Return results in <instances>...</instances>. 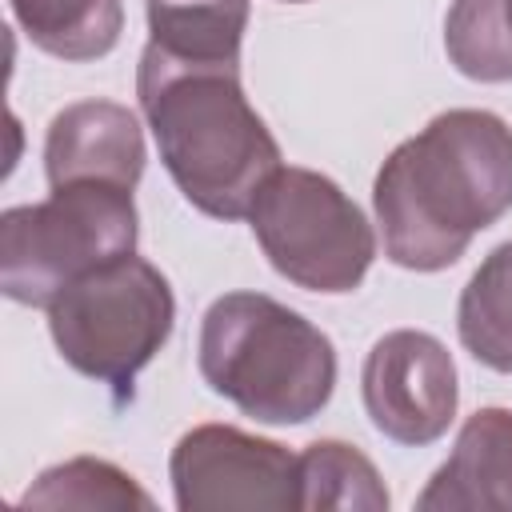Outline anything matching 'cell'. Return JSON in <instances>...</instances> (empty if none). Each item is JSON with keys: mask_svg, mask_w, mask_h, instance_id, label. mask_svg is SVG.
I'll use <instances>...</instances> for the list:
<instances>
[{"mask_svg": "<svg viewBox=\"0 0 512 512\" xmlns=\"http://www.w3.org/2000/svg\"><path fill=\"white\" fill-rule=\"evenodd\" d=\"M300 508L384 512L388 488L360 448L344 440H312L300 452Z\"/></svg>", "mask_w": 512, "mask_h": 512, "instance_id": "obj_14", "label": "cell"}, {"mask_svg": "<svg viewBox=\"0 0 512 512\" xmlns=\"http://www.w3.org/2000/svg\"><path fill=\"white\" fill-rule=\"evenodd\" d=\"M24 36L68 64L100 60L120 44L124 4L120 0H8Z\"/></svg>", "mask_w": 512, "mask_h": 512, "instance_id": "obj_12", "label": "cell"}, {"mask_svg": "<svg viewBox=\"0 0 512 512\" xmlns=\"http://www.w3.org/2000/svg\"><path fill=\"white\" fill-rule=\"evenodd\" d=\"M288 4H304V0H288Z\"/></svg>", "mask_w": 512, "mask_h": 512, "instance_id": "obj_18", "label": "cell"}, {"mask_svg": "<svg viewBox=\"0 0 512 512\" xmlns=\"http://www.w3.org/2000/svg\"><path fill=\"white\" fill-rule=\"evenodd\" d=\"M508 36H512V0H508Z\"/></svg>", "mask_w": 512, "mask_h": 512, "instance_id": "obj_17", "label": "cell"}, {"mask_svg": "<svg viewBox=\"0 0 512 512\" xmlns=\"http://www.w3.org/2000/svg\"><path fill=\"white\" fill-rule=\"evenodd\" d=\"M144 132L124 104L80 100L52 116L44 140V176L48 188L104 180L136 188L144 176Z\"/></svg>", "mask_w": 512, "mask_h": 512, "instance_id": "obj_9", "label": "cell"}, {"mask_svg": "<svg viewBox=\"0 0 512 512\" xmlns=\"http://www.w3.org/2000/svg\"><path fill=\"white\" fill-rule=\"evenodd\" d=\"M200 376L260 424H304L336 388V348L264 292H224L200 320Z\"/></svg>", "mask_w": 512, "mask_h": 512, "instance_id": "obj_3", "label": "cell"}, {"mask_svg": "<svg viewBox=\"0 0 512 512\" xmlns=\"http://www.w3.org/2000/svg\"><path fill=\"white\" fill-rule=\"evenodd\" d=\"M420 512H512V408L464 420L448 460L416 496Z\"/></svg>", "mask_w": 512, "mask_h": 512, "instance_id": "obj_10", "label": "cell"}, {"mask_svg": "<svg viewBox=\"0 0 512 512\" xmlns=\"http://www.w3.org/2000/svg\"><path fill=\"white\" fill-rule=\"evenodd\" d=\"M456 332L476 364L512 372V240L496 244L464 284Z\"/></svg>", "mask_w": 512, "mask_h": 512, "instance_id": "obj_13", "label": "cell"}, {"mask_svg": "<svg viewBox=\"0 0 512 512\" xmlns=\"http://www.w3.org/2000/svg\"><path fill=\"white\" fill-rule=\"evenodd\" d=\"M136 236L132 188L104 180L52 188L48 200L0 216V288L16 304L48 308L72 280L132 256Z\"/></svg>", "mask_w": 512, "mask_h": 512, "instance_id": "obj_4", "label": "cell"}, {"mask_svg": "<svg viewBox=\"0 0 512 512\" xmlns=\"http://www.w3.org/2000/svg\"><path fill=\"white\" fill-rule=\"evenodd\" d=\"M24 508H144L156 500L116 464L96 456H76L40 472V480L20 496Z\"/></svg>", "mask_w": 512, "mask_h": 512, "instance_id": "obj_15", "label": "cell"}, {"mask_svg": "<svg viewBox=\"0 0 512 512\" xmlns=\"http://www.w3.org/2000/svg\"><path fill=\"white\" fill-rule=\"evenodd\" d=\"M180 512L300 508V456L232 424L184 432L168 460Z\"/></svg>", "mask_w": 512, "mask_h": 512, "instance_id": "obj_7", "label": "cell"}, {"mask_svg": "<svg viewBox=\"0 0 512 512\" xmlns=\"http://www.w3.org/2000/svg\"><path fill=\"white\" fill-rule=\"evenodd\" d=\"M360 392L376 432L408 448L436 444L460 404L452 352L420 328H396L372 344Z\"/></svg>", "mask_w": 512, "mask_h": 512, "instance_id": "obj_8", "label": "cell"}, {"mask_svg": "<svg viewBox=\"0 0 512 512\" xmlns=\"http://www.w3.org/2000/svg\"><path fill=\"white\" fill-rule=\"evenodd\" d=\"M172 324V284L136 252L72 280L48 304V332L64 364L108 384L116 400L132 396L140 368L168 344Z\"/></svg>", "mask_w": 512, "mask_h": 512, "instance_id": "obj_5", "label": "cell"}, {"mask_svg": "<svg viewBox=\"0 0 512 512\" xmlns=\"http://www.w3.org/2000/svg\"><path fill=\"white\" fill-rule=\"evenodd\" d=\"M384 256L408 272L456 264L512 208V128L484 108H448L392 148L372 184Z\"/></svg>", "mask_w": 512, "mask_h": 512, "instance_id": "obj_1", "label": "cell"}, {"mask_svg": "<svg viewBox=\"0 0 512 512\" xmlns=\"http://www.w3.org/2000/svg\"><path fill=\"white\" fill-rule=\"evenodd\" d=\"M444 48L460 76L480 84L512 80L508 0H452L444 20Z\"/></svg>", "mask_w": 512, "mask_h": 512, "instance_id": "obj_16", "label": "cell"}, {"mask_svg": "<svg viewBox=\"0 0 512 512\" xmlns=\"http://www.w3.org/2000/svg\"><path fill=\"white\" fill-rule=\"evenodd\" d=\"M136 96L184 200L216 220L248 216L256 192L280 168V144L248 104L240 68L168 64L144 52Z\"/></svg>", "mask_w": 512, "mask_h": 512, "instance_id": "obj_2", "label": "cell"}, {"mask_svg": "<svg viewBox=\"0 0 512 512\" xmlns=\"http://www.w3.org/2000/svg\"><path fill=\"white\" fill-rule=\"evenodd\" d=\"M248 0H148V48L168 64L240 68Z\"/></svg>", "mask_w": 512, "mask_h": 512, "instance_id": "obj_11", "label": "cell"}, {"mask_svg": "<svg viewBox=\"0 0 512 512\" xmlns=\"http://www.w3.org/2000/svg\"><path fill=\"white\" fill-rule=\"evenodd\" d=\"M252 236L296 288L340 296L360 288L376 260V232L356 200L312 168H276L252 200Z\"/></svg>", "mask_w": 512, "mask_h": 512, "instance_id": "obj_6", "label": "cell"}]
</instances>
